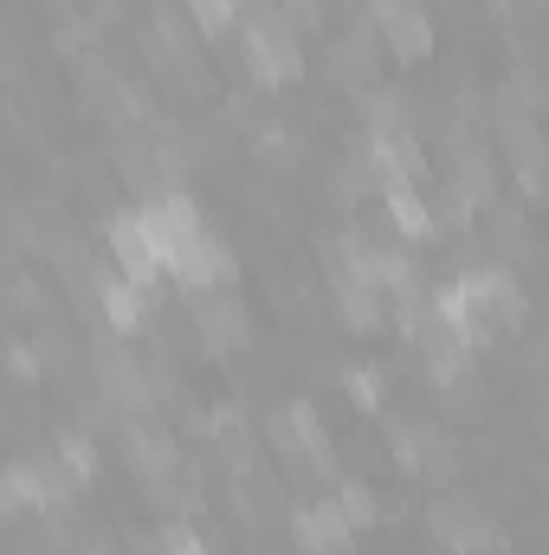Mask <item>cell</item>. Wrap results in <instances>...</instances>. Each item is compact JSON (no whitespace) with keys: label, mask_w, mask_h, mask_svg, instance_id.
Listing matches in <instances>:
<instances>
[{"label":"cell","mask_w":549,"mask_h":555,"mask_svg":"<svg viewBox=\"0 0 549 555\" xmlns=\"http://www.w3.org/2000/svg\"><path fill=\"white\" fill-rule=\"evenodd\" d=\"M297 543L310 555H349L356 543V517L343 511V498H323L310 511H297Z\"/></svg>","instance_id":"7"},{"label":"cell","mask_w":549,"mask_h":555,"mask_svg":"<svg viewBox=\"0 0 549 555\" xmlns=\"http://www.w3.org/2000/svg\"><path fill=\"white\" fill-rule=\"evenodd\" d=\"M388 214H395V233H408V240H426L433 233V207L413 188H388Z\"/></svg>","instance_id":"13"},{"label":"cell","mask_w":549,"mask_h":555,"mask_svg":"<svg viewBox=\"0 0 549 555\" xmlns=\"http://www.w3.org/2000/svg\"><path fill=\"white\" fill-rule=\"evenodd\" d=\"M246 65L259 85H291L304 72V46H297V26L278 13V7H259L246 20Z\"/></svg>","instance_id":"2"},{"label":"cell","mask_w":549,"mask_h":555,"mask_svg":"<svg viewBox=\"0 0 549 555\" xmlns=\"http://www.w3.org/2000/svg\"><path fill=\"white\" fill-rule=\"evenodd\" d=\"M124 452H130V465H137V478L149 485V491L175 498L181 459H175V439H168L162 426H130V433H124Z\"/></svg>","instance_id":"5"},{"label":"cell","mask_w":549,"mask_h":555,"mask_svg":"<svg viewBox=\"0 0 549 555\" xmlns=\"http://www.w3.org/2000/svg\"><path fill=\"white\" fill-rule=\"evenodd\" d=\"M439 317H446L465 343H485V336L524 323V291H518L511 272H465L439 291Z\"/></svg>","instance_id":"1"},{"label":"cell","mask_w":549,"mask_h":555,"mask_svg":"<svg viewBox=\"0 0 549 555\" xmlns=\"http://www.w3.org/2000/svg\"><path fill=\"white\" fill-rule=\"evenodd\" d=\"M98 310L111 317V330H137L142 323V284L137 278H124V272L98 278Z\"/></svg>","instance_id":"11"},{"label":"cell","mask_w":549,"mask_h":555,"mask_svg":"<svg viewBox=\"0 0 549 555\" xmlns=\"http://www.w3.org/2000/svg\"><path fill=\"white\" fill-rule=\"evenodd\" d=\"M104 240H111L117 272L137 278V284H155V272H162V246H155V233H149L142 214H117V220L104 227Z\"/></svg>","instance_id":"4"},{"label":"cell","mask_w":549,"mask_h":555,"mask_svg":"<svg viewBox=\"0 0 549 555\" xmlns=\"http://www.w3.org/2000/svg\"><path fill=\"white\" fill-rule=\"evenodd\" d=\"M336 498H343V511L356 517V530H369V524H375V498H369V485H343Z\"/></svg>","instance_id":"15"},{"label":"cell","mask_w":549,"mask_h":555,"mask_svg":"<svg viewBox=\"0 0 549 555\" xmlns=\"http://www.w3.org/2000/svg\"><path fill=\"white\" fill-rule=\"evenodd\" d=\"M233 13H240V0H188V20H194V26H207V33L233 26Z\"/></svg>","instance_id":"14"},{"label":"cell","mask_w":549,"mask_h":555,"mask_svg":"<svg viewBox=\"0 0 549 555\" xmlns=\"http://www.w3.org/2000/svg\"><path fill=\"white\" fill-rule=\"evenodd\" d=\"M194 330H201V349L227 356V349H240L253 336V317L227 284H214V291H194Z\"/></svg>","instance_id":"3"},{"label":"cell","mask_w":549,"mask_h":555,"mask_svg":"<svg viewBox=\"0 0 549 555\" xmlns=\"http://www.w3.org/2000/svg\"><path fill=\"white\" fill-rule=\"evenodd\" d=\"M330 65H336V78H343V85H369V78H375V52L362 46V33L336 39V46H330Z\"/></svg>","instance_id":"12"},{"label":"cell","mask_w":549,"mask_h":555,"mask_svg":"<svg viewBox=\"0 0 549 555\" xmlns=\"http://www.w3.org/2000/svg\"><path fill=\"white\" fill-rule=\"evenodd\" d=\"M297 7H317V0H297Z\"/></svg>","instance_id":"18"},{"label":"cell","mask_w":549,"mask_h":555,"mask_svg":"<svg viewBox=\"0 0 549 555\" xmlns=\"http://www.w3.org/2000/svg\"><path fill=\"white\" fill-rule=\"evenodd\" d=\"M149 555H207L188 530H162V543H149Z\"/></svg>","instance_id":"16"},{"label":"cell","mask_w":549,"mask_h":555,"mask_svg":"<svg viewBox=\"0 0 549 555\" xmlns=\"http://www.w3.org/2000/svg\"><path fill=\"white\" fill-rule=\"evenodd\" d=\"M85 555H117V550H104V543H91V550H85Z\"/></svg>","instance_id":"17"},{"label":"cell","mask_w":549,"mask_h":555,"mask_svg":"<svg viewBox=\"0 0 549 555\" xmlns=\"http://www.w3.org/2000/svg\"><path fill=\"white\" fill-rule=\"evenodd\" d=\"M433 537H439L446 550H491V543H498L491 517H485L472 498H439V504H433Z\"/></svg>","instance_id":"6"},{"label":"cell","mask_w":549,"mask_h":555,"mask_svg":"<svg viewBox=\"0 0 549 555\" xmlns=\"http://www.w3.org/2000/svg\"><path fill=\"white\" fill-rule=\"evenodd\" d=\"M382 33H388V52H395V59H426V52H433V20H426L420 7L382 13Z\"/></svg>","instance_id":"10"},{"label":"cell","mask_w":549,"mask_h":555,"mask_svg":"<svg viewBox=\"0 0 549 555\" xmlns=\"http://www.w3.org/2000/svg\"><path fill=\"white\" fill-rule=\"evenodd\" d=\"M330 291H336V310L349 330H375L382 323V284L362 272V266H336L330 272Z\"/></svg>","instance_id":"8"},{"label":"cell","mask_w":549,"mask_h":555,"mask_svg":"<svg viewBox=\"0 0 549 555\" xmlns=\"http://www.w3.org/2000/svg\"><path fill=\"white\" fill-rule=\"evenodd\" d=\"M369 168H375L388 188H413V181H420V149H413L408 130H375V142H369Z\"/></svg>","instance_id":"9"}]
</instances>
